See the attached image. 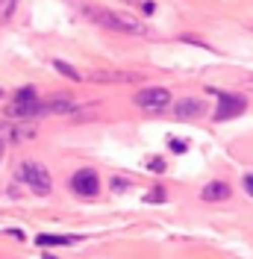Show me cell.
Returning <instances> with one entry per match:
<instances>
[{"label":"cell","instance_id":"6da1fadb","mask_svg":"<svg viewBox=\"0 0 253 259\" xmlns=\"http://www.w3.org/2000/svg\"><path fill=\"white\" fill-rule=\"evenodd\" d=\"M86 15L92 18L95 24L106 27V30L115 32H126V35H144V24L136 21L126 12H109V9H97V6H86Z\"/></svg>","mask_w":253,"mask_h":259},{"label":"cell","instance_id":"7a4b0ae2","mask_svg":"<svg viewBox=\"0 0 253 259\" xmlns=\"http://www.w3.org/2000/svg\"><path fill=\"white\" fill-rule=\"evenodd\" d=\"M18 180H21L27 189H32L35 194H48L50 186H53L48 168L38 165V162H21V168H18Z\"/></svg>","mask_w":253,"mask_h":259},{"label":"cell","instance_id":"3957f363","mask_svg":"<svg viewBox=\"0 0 253 259\" xmlns=\"http://www.w3.org/2000/svg\"><path fill=\"white\" fill-rule=\"evenodd\" d=\"M171 103V92L168 89H142L139 95H136V106H142V109H153V112H159V109H165Z\"/></svg>","mask_w":253,"mask_h":259},{"label":"cell","instance_id":"277c9868","mask_svg":"<svg viewBox=\"0 0 253 259\" xmlns=\"http://www.w3.org/2000/svg\"><path fill=\"white\" fill-rule=\"evenodd\" d=\"M244 97H238V95H227V92H221L218 95V109H215V121H227V118H236V115L244 112Z\"/></svg>","mask_w":253,"mask_h":259},{"label":"cell","instance_id":"5b68a950","mask_svg":"<svg viewBox=\"0 0 253 259\" xmlns=\"http://www.w3.org/2000/svg\"><path fill=\"white\" fill-rule=\"evenodd\" d=\"M71 186H74V192L92 197V194H97V189H100V180H97L95 171H77L74 180H71Z\"/></svg>","mask_w":253,"mask_h":259},{"label":"cell","instance_id":"8992f818","mask_svg":"<svg viewBox=\"0 0 253 259\" xmlns=\"http://www.w3.org/2000/svg\"><path fill=\"white\" fill-rule=\"evenodd\" d=\"M89 80L92 82H133L139 80V74H130V71H92Z\"/></svg>","mask_w":253,"mask_h":259},{"label":"cell","instance_id":"52a82bcc","mask_svg":"<svg viewBox=\"0 0 253 259\" xmlns=\"http://www.w3.org/2000/svg\"><path fill=\"white\" fill-rule=\"evenodd\" d=\"M6 115H12V118H35V115H45V103H38V100L15 103V106L6 109Z\"/></svg>","mask_w":253,"mask_h":259},{"label":"cell","instance_id":"ba28073f","mask_svg":"<svg viewBox=\"0 0 253 259\" xmlns=\"http://www.w3.org/2000/svg\"><path fill=\"white\" fill-rule=\"evenodd\" d=\"M200 197H203L206 203H218V200H227V197H230V186H227V183H221V180H215V183H209L203 192H200Z\"/></svg>","mask_w":253,"mask_h":259},{"label":"cell","instance_id":"9c48e42d","mask_svg":"<svg viewBox=\"0 0 253 259\" xmlns=\"http://www.w3.org/2000/svg\"><path fill=\"white\" fill-rule=\"evenodd\" d=\"M200 112H203V103H200V100H194V97H186V100H180V103L174 106L177 118H197Z\"/></svg>","mask_w":253,"mask_h":259},{"label":"cell","instance_id":"30bf717a","mask_svg":"<svg viewBox=\"0 0 253 259\" xmlns=\"http://www.w3.org/2000/svg\"><path fill=\"white\" fill-rule=\"evenodd\" d=\"M71 115L74 112V103L71 100H65V97H59V100H48L45 103V115Z\"/></svg>","mask_w":253,"mask_h":259},{"label":"cell","instance_id":"8fae6325","mask_svg":"<svg viewBox=\"0 0 253 259\" xmlns=\"http://www.w3.org/2000/svg\"><path fill=\"white\" fill-rule=\"evenodd\" d=\"M9 142H15V127L12 124H0V156L6 153Z\"/></svg>","mask_w":253,"mask_h":259},{"label":"cell","instance_id":"7c38bea8","mask_svg":"<svg viewBox=\"0 0 253 259\" xmlns=\"http://www.w3.org/2000/svg\"><path fill=\"white\" fill-rule=\"evenodd\" d=\"M53 68H56L59 74H65L68 80H74V82H79V80H82V77H79V71H77V68H71V65L65 62V59H53Z\"/></svg>","mask_w":253,"mask_h":259},{"label":"cell","instance_id":"4fadbf2b","mask_svg":"<svg viewBox=\"0 0 253 259\" xmlns=\"http://www.w3.org/2000/svg\"><path fill=\"white\" fill-rule=\"evenodd\" d=\"M18 9V0H0V24H9Z\"/></svg>","mask_w":253,"mask_h":259},{"label":"cell","instance_id":"5bb4252c","mask_svg":"<svg viewBox=\"0 0 253 259\" xmlns=\"http://www.w3.org/2000/svg\"><path fill=\"white\" fill-rule=\"evenodd\" d=\"M38 244H71V242H77L74 236H38L35 239Z\"/></svg>","mask_w":253,"mask_h":259},{"label":"cell","instance_id":"9a60e30c","mask_svg":"<svg viewBox=\"0 0 253 259\" xmlns=\"http://www.w3.org/2000/svg\"><path fill=\"white\" fill-rule=\"evenodd\" d=\"M30 100H35V89H32V85H24V89H18L15 103H30Z\"/></svg>","mask_w":253,"mask_h":259},{"label":"cell","instance_id":"2e32d148","mask_svg":"<svg viewBox=\"0 0 253 259\" xmlns=\"http://www.w3.org/2000/svg\"><path fill=\"white\" fill-rule=\"evenodd\" d=\"M244 189H247V194L253 197V174H244Z\"/></svg>","mask_w":253,"mask_h":259},{"label":"cell","instance_id":"e0dca14e","mask_svg":"<svg viewBox=\"0 0 253 259\" xmlns=\"http://www.w3.org/2000/svg\"><path fill=\"white\" fill-rule=\"evenodd\" d=\"M171 150H177V153L186 150V142H174V139H171Z\"/></svg>","mask_w":253,"mask_h":259},{"label":"cell","instance_id":"ac0fdd59","mask_svg":"<svg viewBox=\"0 0 253 259\" xmlns=\"http://www.w3.org/2000/svg\"><path fill=\"white\" fill-rule=\"evenodd\" d=\"M45 259H56V256H45Z\"/></svg>","mask_w":253,"mask_h":259},{"label":"cell","instance_id":"d6986e66","mask_svg":"<svg viewBox=\"0 0 253 259\" xmlns=\"http://www.w3.org/2000/svg\"><path fill=\"white\" fill-rule=\"evenodd\" d=\"M126 3H136V0H126Z\"/></svg>","mask_w":253,"mask_h":259},{"label":"cell","instance_id":"ffe728a7","mask_svg":"<svg viewBox=\"0 0 253 259\" xmlns=\"http://www.w3.org/2000/svg\"><path fill=\"white\" fill-rule=\"evenodd\" d=\"M0 97H3V89H0Z\"/></svg>","mask_w":253,"mask_h":259}]
</instances>
